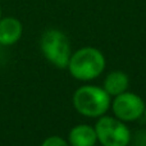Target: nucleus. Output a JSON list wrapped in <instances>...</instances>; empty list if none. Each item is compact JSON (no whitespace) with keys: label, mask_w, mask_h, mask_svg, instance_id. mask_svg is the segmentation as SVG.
<instances>
[{"label":"nucleus","mask_w":146,"mask_h":146,"mask_svg":"<svg viewBox=\"0 0 146 146\" xmlns=\"http://www.w3.org/2000/svg\"><path fill=\"white\" fill-rule=\"evenodd\" d=\"M68 68L76 80L91 81L103 73L105 68V58L98 49L87 46L72 54Z\"/></svg>","instance_id":"1"},{"label":"nucleus","mask_w":146,"mask_h":146,"mask_svg":"<svg viewBox=\"0 0 146 146\" xmlns=\"http://www.w3.org/2000/svg\"><path fill=\"white\" fill-rule=\"evenodd\" d=\"M73 105L80 114L90 118L101 117L110 106V95L103 87L82 86L73 95Z\"/></svg>","instance_id":"2"},{"label":"nucleus","mask_w":146,"mask_h":146,"mask_svg":"<svg viewBox=\"0 0 146 146\" xmlns=\"http://www.w3.org/2000/svg\"><path fill=\"white\" fill-rule=\"evenodd\" d=\"M41 51L45 58L58 68L68 67L71 58V44L62 31L49 30L42 35L40 41Z\"/></svg>","instance_id":"3"},{"label":"nucleus","mask_w":146,"mask_h":146,"mask_svg":"<svg viewBox=\"0 0 146 146\" xmlns=\"http://www.w3.org/2000/svg\"><path fill=\"white\" fill-rule=\"evenodd\" d=\"M95 131L103 146H127L131 141V132L118 118L101 115L95 124Z\"/></svg>","instance_id":"4"},{"label":"nucleus","mask_w":146,"mask_h":146,"mask_svg":"<svg viewBox=\"0 0 146 146\" xmlns=\"http://www.w3.org/2000/svg\"><path fill=\"white\" fill-rule=\"evenodd\" d=\"M145 103L139 95L133 92H122L115 96L111 109L118 119L123 122H133L144 115Z\"/></svg>","instance_id":"5"},{"label":"nucleus","mask_w":146,"mask_h":146,"mask_svg":"<svg viewBox=\"0 0 146 146\" xmlns=\"http://www.w3.org/2000/svg\"><path fill=\"white\" fill-rule=\"evenodd\" d=\"M22 23L13 17L0 19V44L13 45L22 36Z\"/></svg>","instance_id":"6"},{"label":"nucleus","mask_w":146,"mask_h":146,"mask_svg":"<svg viewBox=\"0 0 146 146\" xmlns=\"http://www.w3.org/2000/svg\"><path fill=\"white\" fill-rule=\"evenodd\" d=\"M98 141L95 127L88 124H78L69 132L71 146H95Z\"/></svg>","instance_id":"7"},{"label":"nucleus","mask_w":146,"mask_h":146,"mask_svg":"<svg viewBox=\"0 0 146 146\" xmlns=\"http://www.w3.org/2000/svg\"><path fill=\"white\" fill-rule=\"evenodd\" d=\"M128 83V76L126 73L121 71H114L106 76L103 88L110 96H117L122 92H126Z\"/></svg>","instance_id":"8"},{"label":"nucleus","mask_w":146,"mask_h":146,"mask_svg":"<svg viewBox=\"0 0 146 146\" xmlns=\"http://www.w3.org/2000/svg\"><path fill=\"white\" fill-rule=\"evenodd\" d=\"M41 146H69L68 142L59 136H50L42 142Z\"/></svg>","instance_id":"9"},{"label":"nucleus","mask_w":146,"mask_h":146,"mask_svg":"<svg viewBox=\"0 0 146 146\" xmlns=\"http://www.w3.org/2000/svg\"><path fill=\"white\" fill-rule=\"evenodd\" d=\"M144 115H145V121H146V106H145V111H144Z\"/></svg>","instance_id":"10"},{"label":"nucleus","mask_w":146,"mask_h":146,"mask_svg":"<svg viewBox=\"0 0 146 146\" xmlns=\"http://www.w3.org/2000/svg\"><path fill=\"white\" fill-rule=\"evenodd\" d=\"M0 15H1V9H0Z\"/></svg>","instance_id":"11"},{"label":"nucleus","mask_w":146,"mask_h":146,"mask_svg":"<svg viewBox=\"0 0 146 146\" xmlns=\"http://www.w3.org/2000/svg\"><path fill=\"white\" fill-rule=\"evenodd\" d=\"M139 146H146V145H139Z\"/></svg>","instance_id":"12"}]
</instances>
